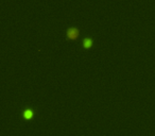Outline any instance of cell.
Segmentation results:
<instances>
[{"instance_id":"1","label":"cell","mask_w":155,"mask_h":136,"mask_svg":"<svg viewBox=\"0 0 155 136\" xmlns=\"http://www.w3.org/2000/svg\"><path fill=\"white\" fill-rule=\"evenodd\" d=\"M66 34L68 38L74 40V38H76V37L79 36V29L76 28V27H71V28H69V29L67 30Z\"/></svg>"},{"instance_id":"2","label":"cell","mask_w":155,"mask_h":136,"mask_svg":"<svg viewBox=\"0 0 155 136\" xmlns=\"http://www.w3.org/2000/svg\"><path fill=\"white\" fill-rule=\"evenodd\" d=\"M34 116V111L32 109H25L23 111V117L25 119H31L32 117Z\"/></svg>"},{"instance_id":"3","label":"cell","mask_w":155,"mask_h":136,"mask_svg":"<svg viewBox=\"0 0 155 136\" xmlns=\"http://www.w3.org/2000/svg\"><path fill=\"white\" fill-rule=\"evenodd\" d=\"M92 46V40L90 37H86L83 40V47L84 48H90Z\"/></svg>"}]
</instances>
